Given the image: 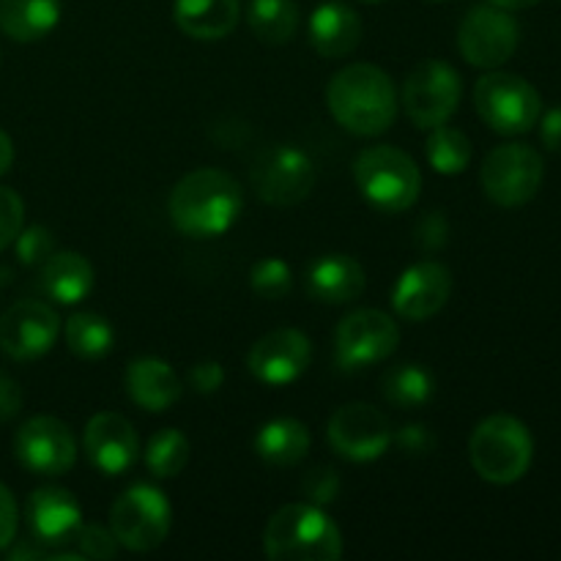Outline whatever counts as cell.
Masks as SVG:
<instances>
[{
	"instance_id": "8fae6325",
	"label": "cell",
	"mask_w": 561,
	"mask_h": 561,
	"mask_svg": "<svg viewBox=\"0 0 561 561\" xmlns=\"http://www.w3.org/2000/svg\"><path fill=\"white\" fill-rule=\"evenodd\" d=\"M400 329L387 312L356 310L340 321L334 334V356L343 370L378 365L398 351Z\"/></svg>"
},
{
	"instance_id": "7402d4cb",
	"label": "cell",
	"mask_w": 561,
	"mask_h": 561,
	"mask_svg": "<svg viewBox=\"0 0 561 561\" xmlns=\"http://www.w3.org/2000/svg\"><path fill=\"white\" fill-rule=\"evenodd\" d=\"M307 290L323 305H348L365 290V272L351 255H323L307 268Z\"/></svg>"
},
{
	"instance_id": "83f0119b",
	"label": "cell",
	"mask_w": 561,
	"mask_h": 561,
	"mask_svg": "<svg viewBox=\"0 0 561 561\" xmlns=\"http://www.w3.org/2000/svg\"><path fill=\"white\" fill-rule=\"evenodd\" d=\"M247 22L261 42L288 44L299 27V9L294 0H250Z\"/></svg>"
},
{
	"instance_id": "9c48e42d",
	"label": "cell",
	"mask_w": 561,
	"mask_h": 561,
	"mask_svg": "<svg viewBox=\"0 0 561 561\" xmlns=\"http://www.w3.org/2000/svg\"><path fill=\"white\" fill-rule=\"evenodd\" d=\"M520 42V27L507 9L499 5H474L458 27L460 55L477 69H499L515 55Z\"/></svg>"
},
{
	"instance_id": "30bf717a",
	"label": "cell",
	"mask_w": 561,
	"mask_h": 561,
	"mask_svg": "<svg viewBox=\"0 0 561 561\" xmlns=\"http://www.w3.org/2000/svg\"><path fill=\"white\" fill-rule=\"evenodd\" d=\"M252 186L268 206H296L316 186V164L296 146H268L252 164Z\"/></svg>"
},
{
	"instance_id": "4316f807",
	"label": "cell",
	"mask_w": 561,
	"mask_h": 561,
	"mask_svg": "<svg viewBox=\"0 0 561 561\" xmlns=\"http://www.w3.org/2000/svg\"><path fill=\"white\" fill-rule=\"evenodd\" d=\"M381 392L398 409H422L433 398V392H436V381H433V376L422 365L405 362V365L392 367L381 378Z\"/></svg>"
},
{
	"instance_id": "2e32d148",
	"label": "cell",
	"mask_w": 561,
	"mask_h": 561,
	"mask_svg": "<svg viewBox=\"0 0 561 561\" xmlns=\"http://www.w3.org/2000/svg\"><path fill=\"white\" fill-rule=\"evenodd\" d=\"M310 362V337L299 329H277V332L263 334L247 356L250 373L266 387H288L296 378L305 376Z\"/></svg>"
},
{
	"instance_id": "74e56055",
	"label": "cell",
	"mask_w": 561,
	"mask_h": 561,
	"mask_svg": "<svg viewBox=\"0 0 561 561\" xmlns=\"http://www.w3.org/2000/svg\"><path fill=\"white\" fill-rule=\"evenodd\" d=\"M414 239L422 250H438L447 241V219H444V214L431 211L427 217H422L420 225H416Z\"/></svg>"
},
{
	"instance_id": "4fadbf2b",
	"label": "cell",
	"mask_w": 561,
	"mask_h": 561,
	"mask_svg": "<svg viewBox=\"0 0 561 561\" xmlns=\"http://www.w3.org/2000/svg\"><path fill=\"white\" fill-rule=\"evenodd\" d=\"M14 455L38 477H60L75 466L77 438L66 422L55 416H33L16 431Z\"/></svg>"
},
{
	"instance_id": "8d00e7d4",
	"label": "cell",
	"mask_w": 561,
	"mask_h": 561,
	"mask_svg": "<svg viewBox=\"0 0 561 561\" xmlns=\"http://www.w3.org/2000/svg\"><path fill=\"white\" fill-rule=\"evenodd\" d=\"M394 442H398V447L403 449L405 455H414V458L427 455L433 447H436V436H433L431 427H425V425L400 427L398 436H394Z\"/></svg>"
},
{
	"instance_id": "277c9868",
	"label": "cell",
	"mask_w": 561,
	"mask_h": 561,
	"mask_svg": "<svg viewBox=\"0 0 561 561\" xmlns=\"http://www.w3.org/2000/svg\"><path fill=\"white\" fill-rule=\"evenodd\" d=\"M469 460L485 482L513 485L524 480L535 460V438L529 427L515 416L493 414L471 433Z\"/></svg>"
},
{
	"instance_id": "f6af8a7d",
	"label": "cell",
	"mask_w": 561,
	"mask_h": 561,
	"mask_svg": "<svg viewBox=\"0 0 561 561\" xmlns=\"http://www.w3.org/2000/svg\"><path fill=\"white\" fill-rule=\"evenodd\" d=\"M488 3L499 5V9H507V11H520V9H531V5H537L540 0H488Z\"/></svg>"
},
{
	"instance_id": "ac0fdd59",
	"label": "cell",
	"mask_w": 561,
	"mask_h": 561,
	"mask_svg": "<svg viewBox=\"0 0 561 561\" xmlns=\"http://www.w3.org/2000/svg\"><path fill=\"white\" fill-rule=\"evenodd\" d=\"M453 294V274L444 263L422 261L405 268L394 285L392 305L405 321H425L436 316Z\"/></svg>"
},
{
	"instance_id": "d4e9b609",
	"label": "cell",
	"mask_w": 561,
	"mask_h": 561,
	"mask_svg": "<svg viewBox=\"0 0 561 561\" xmlns=\"http://www.w3.org/2000/svg\"><path fill=\"white\" fill-rule=\"evenodd\" d=\"M60 22V0H0V31L14 42H38Z\"/></svg>"
},
{
	"instance_id": "bcb514c9",
	"label": "cell",
	"mask_w": 561,
	"mask_h": 561,
	"mask_svg": "<svg viewBox=\"0 0 561 561\" xmlns=\"http://www.w3.org/2000/svg\"><path fill=\"white\" fill-rule=\"evenodd\" d=\"M362 3H383V0H362Z\"/></svg>"
},
{
	"instance_id": "60d3db41",
	"label": "cell",
	"mask_w": 561,
	"mask_h": 561,
	"mask_svg": "<svg viewBox=\"0 0 561 561\" xmlns=\"http://www.w3.org/2000/svg\"><path fill=\"white\" fill-rule=\"evenodd\" d=\"M22 409V392L20 383L9 376V373L0 370V422H9L20 414Z\"/></svg>"
},
{
	"instance_id": "484cf974",
	"label": "cell",
	"mask_w": 561,
	"mask_h": 561,
	"mask_svg": "<svg viewBox=\"0 0 561 561\" xmlns=\"http://www.w3.org/2000/svg\"><path fill=\"white\" fill-rule=\"evenodd\" d=\"M255 453L272 466H296L310 453V431L299 420H272L257 431Z\"/></svg>"
},
{
	"instance_id": "ba28073f",
	"label": "cell",
	"mask_w": 561,
	"mask_h": 561,
	"mask_svg": "<svg viewBox=\"0 0 561 561\" xmlns=\"http://www.w3.org/2000/svg\"><path fill=\"white\" fill-rule=\"evenodd\" d=\"M546 164L531 146L507 142L493 148L482 162V190L496 206L518 208L540 192Z\"/></svg>"
},
{
	"instance_id": "7c38bea8",
	"label": "cell",
	"mask_w": 561,
	"mask_h": 561,
	"mask_svg": "<svg viewBox=\"0 0 561 561\" xmlns=\"http://www.w3.org/2000/svg\"><path fill=\"white\" fill-rule=\"evenodd\" d=\"M458 104L460 75L444 60H425L405 77L403 107L420 129L447 124Z\"/></svg>"
},
{
	"instance_id": "ee69618b",
	"label": "cell",
	"mask_w": 561,
	"mask_h": 561,
	"mask_svg": "<svg viewBox=\"0 0 561 561\" xmlns=\"http://www.w3.org/2000/svg\"><path fill=\"white\" fill-rule=\"evenodd\" d=\"M44 553H42V548H38V542L36 546H27V542H22V546H16L14 551L9 553V559L11 561H20V559H42Z\"/></svg>"
},
{
	"instance_id": "836d02e7",
	"label": "cell",
	"mask_w": 561,
	"mask_h": 561,
	"mask_svg": "<svg viewBox=\"0 0 561 561\" xmlns=\"http://www.w3.org/2000/svg\"><path fill=\"white\" fill-rule=\"evenodd\" d=\"M340 474L332 469V466H316L312 471H307L305 480H301V493L310 504H318V507H327L334 499L340 496Z\"/></svg>"
},
{
	"instance_id": "5b68a950",
	"label": "cell",
	"mask_w": 561,
	"mask_h": 561,
	"mask_svg": "<svg viewBox=\"0 0 561 561\" xmlns=\"http://www.w3.org/2000/svg\"><path fill=\"white\" fill-rule=\"evenodd\" d=\"M354 179L362 197L378 211L400 214L420 197L422 175L409 153L392 146H373L356 157Z\"/></svg>"
},
{
	"instance_id": "5bb4252c",
	"label": "cell",
	"mask_w": 561,
	"mask_h": 561,
	"mask_svg": "<svg viewBox=\"0 0 561 561\" xmlns=\"http://www.w3.org/2000/svg\"><path fill=\"white\" fill-rule=\"evenodd\" d=\"M329 444L334 453L354 463L378 460L392 444V427L378 409L367 403H348L329 420Z\"/></svg>"
},
{
	"instance_id": "ffe728a7",
	"label": "cell",
	"mask_w": 561,
	"mask_h": 561,
	"mask_svg": "<svg viewBox=\"0 0 561 561\" xmlns=\"http://www.w3.org/2000/svg\"><path fill=\"white\" fill-rule=\"evenodd\" d=\"M124 383L129 398L151 414H162L181 398V378L175 376L168 362L157 359V356H140L131 362L126 367Z\"/></svg>"
},
{
	"instance_id": "e575fe53",
	"label": "cell",
	"mask_w": 561,
	"mask_h": 561,
	"mask_svg": "<svg viewBox=\"0 0 561 561\" xmlns=\"http://www.w3.org/2000/svg\"><path fill=\"white\" fill-rule=\"evenodd\" d=\"M77 551L85 559H115L118 557V540L113 529H104L99 524H82L77 529Z\"/></svg>"
},
{
	"instance_id": "8992f818",
	"label": "cell",
	"mask_w": 561,
	"mask_h": 561,
	"mask_svg": "<svg viewBox=\"0 0 561 561\" xmlns=\"http://www.w3.org/2000/svg\"><path fill=\"white\" fill-rule=\"evenodd\" d=\"M474 110L499 135H526L540 121L542 99L524 77L488 71L474 85Z\"/></svg>"
},
{
	"instance_id": "d6986e66",
	"label": "cell",
	"mask_w": 561,
	"mask_h": 561,
	"mask_svg": "<svg viewBox=\"0 0 561 561\" xmlns=\"http://www.w3.org/2000/svg\"><path fill=\"white\" fill-rule=\"evenodd\" d=\"M27 526L38 546H69L82 526V507L66 488H38L27 499Z\"/></svg>"
},
{
	"instance_id": "44dd1931",
	"label": "cell",
	"mask_w": 561,
	"mask_h": 561,
	"mask_svg": "<svg viewBox=\"0 0 561 561\" xmlns=\"http://www.w3.org/2000/svg\"><path fill=\"white\" fill-rule=\"evenodd\" d=\"M310 42L323 58H345L362 42V20L340 0L321 3L310 16Z\"/></svg>"
},
{
	"instance_id": "603a6c76",
	"label": "cell",
	"mask_w": 561,
	"mask_h": 561,
	"mask_svg": "<svg viewBox=\"0 0 561 561\" xmlns=\"http://www.w3.org/2000/svg\"><path fill=\"white\" fill-rule=\"evenodd\" d=\"M239 0H175L173 20L197 42H219L239 25Z\"/></svg>"
},
{
	"instance_id": "7a4b0ae2",
	"label": "cell",
	"mask_w": 561,
	"mask_h": 561,
	"mask_svg": "<svg viewBox=\"0 0 561 561\" xmlns=\"http://www.w3.org/2000/svg\"><path fill=\"white\" fill-rule=\"evenodd\" d=\"M241 186L222 170H195L175 184L170 195V219L192 239H214L233 228L241 214Z\"/></svg>"
},
{
	"instance_id": "d590c367",
	"label": "cell",
	"mask_w": 561,
	"mask_h": 561,
	"mask_svg": "<svg viewBox=\"0 0 561 561\" xmlns=\"http://www.w3.org/2000/svg\"><path fill=\"white\" fill-rule=\"evenodd\" d=\"M25 222V203L9 186H0V252L14 244Z\"/></svg>"
},
{
	"instance_id": "e0dca14e",
	"label": "cell",
	"mask_w": 561,
	"mask_h": 561,
	"mask_svg": "<svg viewBox=\"0 0 561 561\" xmlns=\"http://www.w3.org/2000/svg\"><path fill=\"white\" fill-rule=\"evenodd\" d=\"M85 455L102 474L118 477L135 466L137 453H140V438L131 422L115 411H102L91 416L85 427Z\"/></svg>"
},
{
	"instance_id": "d6a6232c",
	"label": "cell",
	"mask_w": 561,
	"mask_h": 561,
	"mask_svg": "<svg viewBox=\"0 0 561 561\" xmlns=\"http://www.w3.org/2000/svg\"><path fill=\"white\" fill-rule=\"evenodd\" d=\"M14 250L22 266H42L55 252V239L44 225H31V228L20 230V236L14 239Z\"/></svg>"
},
{
	"instance_id": "f1b7e54d",
	"label": "cell",
	"mask_w": 561,
	"mask_h": 561,
	"mask_svg": "<svg viewBox=\"0 0 561 561\" xmlns=\"http://www.w3.org/2000/svg\"><path fill=\"white\" fill-rule=\"evenodd\" d=\"M115 332L107 318L96 312H77L66 321V345L80 359H102L113 351Z\"/></svg>"
},
{
	"instance_id": "f546056e",
	"label": "cell",
	"mask_w": 561,
	"mask_h": 561,
	"mask_svg": "<svg viewBox=\"0 0 561 561\" xmlns=\"http://www.w3.org/2000/svg\"><path fill=\"white\" fill-rule=\"evenodd\" d=\"M427 162L442 175H460L471 164V140L460 129L438 124L427 137Z\"/></svg>"
},
{
	"instance_id": "7dc6e473",
	"label": "cell",
	"mask_w": 561,
	"mask_h": 561,
	"mask_svg": "<svg viewBox=\"0 0 561 561\" xmlns=\"http://www.w3.org/2000/svg\"><path fill=\"white\" fill-rule=\"evenodd\" d=\"M433 3H442V0H433Z\"/></svg>"
},
{
	"instance_id": "6da1fadb",
	"label": "cell",
	"mask_w": 561,
	"mask_h": 561,
	"mask_svg": "<svg viewBox=\"0 0 561 561\" xmlns=\"http://www.w3.org/2000/svg\"><path fill=\"white\" fill-rule=\"evenodd\" d=\"M327 102L334 121L359 137L387 131L398 115V93L387 71L373 64H351L327 85Z\"/></svg>"
},
{
	"instance_id": "f35d334b",
	"label": "cell",
	"mask_w": 561,
	"mask_h": 561,
	"mask_svg": "<svg viewBox=\"0 0 561 561\" xmlns=\"http://www.w3.org/2000/svg\"><path fill=\"white\" fill-rule=\"evenodd\" d=\"M190 383H192V389H195V392H201V394L219 392V389H222V383H225L222 365H219V362H211V359L197 362V365L190 370Z\"/></svg>"
},
{
	"instance_id": "3957f363",
	"label": "cell",
	"mask_w": 561,
	"mask_h": 561,
	"mask_svg": "<svg viewBox=\"0 0 561 561\" xmlns=\"http://www.w3.org/2000/svg\"><path fill=\"white\" fill-rule=\"evenodd\" d=\"M263 548L274 561H337L343 535L318 504H288L268 518Z\"/></svg>"
},
{
	"instance_id": "1f68e13d",
	"label": "cell",
	"mask_w": 561,
	"mask_h": 561,
	"mask_svg": "<svg viewBox=\"0 0 561 561\" xmlns=\"http://www.w3.org/2000/svg\"><path fill=\"white\" fill-rule=\"evenodd\" d=\"M250 285L261 299H285V296L290 294V288H294V272H290L288 263L279 261V257H263V261H257L255 266H252Z\"/></svg>"
},
{
	"instance_id": "4dcf8cb0",
	"label": "cell",
	"mask_w": 561,
	"mask_h": 561,
	"mask_svg": "<svg viewBox=\"0 0 561 561\" xmlns=\"http://www.w3.org/2000/svg\"><path fill=\"white\" fill-rule=\"evenodd\" d=\"M190 438L175 427L153 433L146 447V466L157 480H173L190 463Z\"/></svg>"
},
{
	"instance_id": "ab89813d",
	"label": "cell",
	"mask_w": 561,
	"mask_h": 561,
	"mask_svg": "<svg viewBox=\"0 0 561 561\" xmlns=\"http://www.w3.org/2000/svg\"><path fill=\"white\" fill-rule=\"evenodd\" d=\"M16 537V502L9 488L0 482V551L14 542Z\"/></svg>"
},
{
	"instance_id": "b9f144b4",
	"label": "cell",
	"mask_w": 561,
	"mask_h": 561,
	"mask_svg": "<svg viewBox=\"0 0 561 561\" xmlns=\"http://www.w3.org/2000/svg\"><path fill=\"white\" fill-rule=\"evenodd\" d=\"M540 135H542V142H546L548 151H561V107L542 115Z\"/></svg>"
},
{
	"instance_id": "7bdbcfd3",
	"label": "cell",
	"mask_w": 561,
	"mask_h": 561,
	"mask_svg": "<svg viewBox=\"0 0 561 561\" xmlns=\"http://www.w3.org/2000/svg\"><path fill=\"white\" fill-rule=\"evenodd\" d=\"M11 162H14V142H11V137L5 135L3 129H0V175L9 173Z\"/></svg>"
},
{
	"instance_id": "cb8c5ba5",
	"label": "cell",
	"mask_w": 561,
	"mask_h": 561,
	"mask_svg": "<svg viewBox=\"0 0 561 561\" xmlns=\"http://www.w3.org/2000/svg\"><path fill=\"white\" fill-rule=\"evenodd\" d=\"M42 290L58 305H77L93 288V266L80 252H53L38 274Z\"/></svg>"
},
{
	"instance_id": "52a82bcc",
	"label": "cell",
	"mask_w": 561,
	"mask_h": 561,
	"mask_svg": "<svg viewBox=\"0 0 561 561\" xmlns=\"http://www.w3.org/2000/svg\"><path fill=\"white\" fill-rule=\"evenodd\" d=\"M173 524V507L159 488L131 485L118 496L110 513V529H113L118 546L135 553H148L162 546Z\"/></svg>"
},
{
	"instance_id": "9a60e30c",
	"label": "cell",
	"mask_w": 561,
	"mask_h": 561,
	"mask_svg": "<svg viewBox=\"0 0 561 561\" xmlns=\"http://www.w3.org/2000/svg\"><path fill=\"white\" fill-rule=\"evenodd\" d=\"M60 332L55 310L44 301H16L0 318V351L14 362H33L47 354Z\"/></svg>"
}]
</instances>
